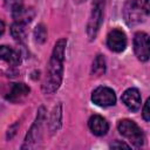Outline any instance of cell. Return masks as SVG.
<instances>
[{
  "mask_svg": "<svg viewBox=\"0 0 150 150\" xmlns=\"http://www.w3.org/2000/svg\"><path fill=\"white\" fill-rule=\"evenodd\" d=\"M29 87H27L25 83H15L9 91V95L7 98L12 102H20L22 101L28 94H29Z\"/></svg>",
  "mask_w": 150,
  "mask_h": 150,
  "instance_id": "cell-10",
  "label": "cell"
},
{
  "mask_svg": "<svg viewBox=\"0 0 150 150\" xmlns=\"http://www.w3.org/2000/svg\"><path fill=\"white\" fill-rule=\"evenodd\" d=\"M61 125V105L59 104L57 108L54 109L53 114H52V117H50V123H49V127H50V131L54 132L56 131Z\"/></svg>",
  "mask_w": 150,
  "mask_h": 150,
  "instance_id": "cell-15",
  "label": "cell"
},
{
  "mask_svg": "<svg viewBox=\"0 0 150 150\" xmlns=\"http://www.w3.org/2000/svg\"><path fill=\"white\" fill-rule=\"evenodd\" d=\"M83 1H86V0H74V2H76V4H81Z\"/></svg>",
  "mask_w": 150,
  "mask_h": 150,
  "instance_id": "cell-22",
  "label": "cell"
},
{
  "mask_svg": "<svg viewBox=\"0 0 150 150\" xmlns=\"http://www.w3.org/2000/svg\"><path fill=\"white\" fill-rule=\"evenodd\" d=\"M110 148H112V149H120V148H125V149H129V148H130V145H128V144H127V143H124V142L116 141V142H114V143L110 145Z\"/></svg>",
  "mask_w": 150,
  "mask_h": 150,
  "instance_id": "cell-20",
  "label": "cell"
},
{
  "mask_svg": "<svg viewBox=\"0 0 150 150\" xmlns=\"http://www.w3.org/2000/svg\"><path fill=\"white\" fill-rule=\"evenodd\" d=\"M11 34L16 41H23L26 39V25L14 22L11 27Z\"/></svg>",
  "mask_w": 150,
  "mask_h": 150,
  "instance_id": "cell-14",
  "label": "cell"
},
{
  "mask_svg": "<svg viewBox=\"0 0 150 150\" xmlns=\"http://www.w3.org/2000/svg\"><path fill=\"white\" fill-rule=\"evenodd\" d=\"M134 50L138 60L145 62L149 60V35L144 32H138L134 38Z\"/></svg>",
  "mask_w": 150,
  "mask_h": 150,
  "instance_id": "cell-6",
  "label": "cell"
},
{
  "mask_svg": "<svg viewBox=\"0 0 150 150\" xmlns=\"http://www.w3.org/2000/svg\"><path fill=\"white\" fill-rule=\"evenodd\" d=\"M88 127L90 131L96 136H103L109 130V124L105 118L100 115H94L88 121Z\"/></svg>",
  "mask_w": 150,
  "mask_h": 150,
  "instance_id": "cell-9",
  "label": "cell"
},
{
  "mask_svg": "<svg viewBox=\"0 0 150 150\" xmlns=\"http://www.w3.org/2000/svg\"><path fill=\"white\" fill-rule=\"evenodd\" d=\"M91 101L98 107H110L116 103V94L111 88L97 87L91 93Z\"/></svg>",
  "mask_w": 150,
  "mask_h": 150,
  "instance_id": "cell-5",
  "label": "cell"
},
{
  "mask_svg": "<svg viewBox=\"0 0 150 150\" xmlns=\"http://www.w3.org/2000/svg\"><path fill=\"white\" fill-rule=\"evenodd\" d=\"M13 19L15 20V22H20V23H29L32 21V19L34 18V11L32 8H26L23 6L16 8L15 11L12 12Z\"/></svg>",
  "mask_w": 150,
  "mask_h": 150,
  "instance_id": "cell-11",
  "label": "cell"
},
{
  "mask_svg": "<svg viewBox=\"0 0 150 150\" xmlns=\"http://www.w3.org/2000/svg\"><path fill=\"white\" fill-rule=\"evenodd\" d=\"M0 59L14 66L20 63V54L15 49L5 45L0 46Z\"/></svg>",
  "mask_w": 150,
  "mask_h": 150,
  "instance_id": "cell-13",
  "label": "cell"
},
{
  "mask_svg": "<svg viewBox=\"0 0 150 150\" xmlns=\"http://www.w3.org/2000/svg\"><path fill=\"white\" fill-rule=\"evenodd\" d=\"M121 100L124 103V105L131 111H137L141 107V94L136 88L127 89L122 94Z\"/></svg>",
  "mask_w": 150,
  "mask_h": 150,
  "instance_id": "cell-8",
  "label": "cell"
},
{
  "mask_svg": "<svg viewBox=\"0 0 150 150\" xmlns=\"http://www.w3.org/2000/svg\"><path fill=\"white\" fill-rule=\"evenodd\" d=\"M4 4H5V6H6V8L11 9L12 12L15 11L16 8L23 6L22 0H4Z\"/></svg>",
  "mask_w": 150,
  "mask_h": 150,
  "instance_id": "cell-18",
  "label": "cell"
},
{
  "mask_svg": "<svg viewBox=\"0 0 150 150\" xmlns=\"http://www.w3.org/2000/svg\"><path fill=\"white\" fill-rule=\"evenodd\" d=\"M149 104H150V100H146V102L144 103V107H143V118L145 122H149L150 121V111H149Z\"/></svg>",
  "mask_w": 150,
  "mask_h": 150,
  "instance_id": "cell-19",
  "label": "cell"
},
{
  "mask_svg": "<svg viewBox=\"0 0 150 150\" xmlns=\"http://www.w3.org/2000/svg\"><path fill=\"white\" fill-rule=\"evenodd\" d=\"M4 32H5V23L2 20H0V36L4 34Z\"/></svg>",
  "mask_w": 150,
  "mask_h": 150,
  "instance_id": "cell-21",
  "label": "cell"
},
{
  "mask_svg": "<svg viewBox=\"0 0 150 150\" xmlns=\"http://www.w3.org/2000/svg\"><path fill=\"white\" fill-rule=\"evenodd\" d=\"M103 8H104V0H94L90 18L87 26V33L90 40L95 39L101 27L102 19H103Z\"/></svg>",
  "mask_w": 150,
  "mask_h": 150,
  "instance_id": "cell-3",
  "label": "cell"
},
{
  "mask_svg": "<svg viewBox=\"0 0 150 150\" xmlns=\"http://www.w3.org/2000/svg\"><path fill=\"white\" fill-rule=\"evenodd\" d=\"M117 129L122 136L128 138L135 146L139 148L144 143V135L141 128L131 120H121L117 124Z\"/></svg>",
  "mask_w": 150,
  "mask_h": 150,
  "instance_id": "cell-2",
  "label": "cell"
},
{
  "mask_svg": "<svg viewBox=\"0 0 150 150\" xmlns=\"http://www.w3.org/2000/svg\"><path fill=\"white\" fill-rule=\"evenodd\" d=\"M43 117H45V115H43V108H41L40 111H39L38 117H36L35 123L33 124L32 129H30V130L28 131V134H27V137H26V143H27V144L30 143V142H35V141L38 139V135H39V136L41 135V131H40V130H41V127H42Z\"/></svg>",
  "mask_w": 150,
  "mask_h": 150,
  "instance_id": "cell-12",
  "label": "cell"
},
{
  "mask_svg": "<svg viewBox=\"0 0 150 150\" xmlns=\"http://www.w3.org/2000/svg\"><path fill=\"white\" fill-rule=\"evenodd\" d=\"M34 38L38 43H43L47 39V28L43 23H39L34 29Z\"/></svg>",
  "mask_w": 150,
  "mask_h": 150,
  "instance_id": "cell-17",
  "label": "cell"
},
{
  "mask_svg": "<svg viewBox=\"0 0 150 150\" xmlns=\"http://www.w3.org/2000/svg\"><path fill=\"white\" fill-rule=\"evenodd\" d=\"M66 45H67V40L60 39L56 41L53 48L52 56L48 63L47 75L42 84V91L45 94H53L61 86L62 76H63V61H64Z\"/></svg>",
  "mask_w": 150,
  "mask_h": 150,
  "instance_id": "cell-1",
  "label": "cell"
},
{
  "mask_svg": "<svg viewBox=\"0 0 150 150\" xmlns=\"http://www.w3.org/2000/svg\"><path fill=\"white\" fill-rule=\"evenodd\" d=\"M91 71L95 75H102L105 71V60L102 55H97L93 62Z\"/></svg>",
  "mask_w": 150,
  "mask_h": 150,
  "instance_id": "cell-16",
  "label": "cell"
},
{
  "mask_svg": "<svg viewBox=\"0 0 150 150\" xmlns=\"http://www.w3.org/2000/svg\"><path fill=\"white\" fill-rule=\"evenodd\" d=\"M123 16L129 26H135L143 21V5L139 0H128L123 8Z\"/></svg>",
  "mask_w": 150,
  "mask_h": 150,
  "instance_id": "cell-4",
  "label": "cell"
},
{
  "mask_svg": "<svg viewBox=\"0 0 150 150\" xmlns=\"http://www.w3.org/2000/svg\"><path fill=\"white\" fill-rule=\"evenodd\" d=\"M107 46L110 50L121 53L127 47V35L122 29L115 28L109 32L107 36Z\"/></svg>",
  "mask_w": 150,
  "mask_h": 150,
  "instance_id": "cell-7",
  "label": "cell"
}]
</instances>
